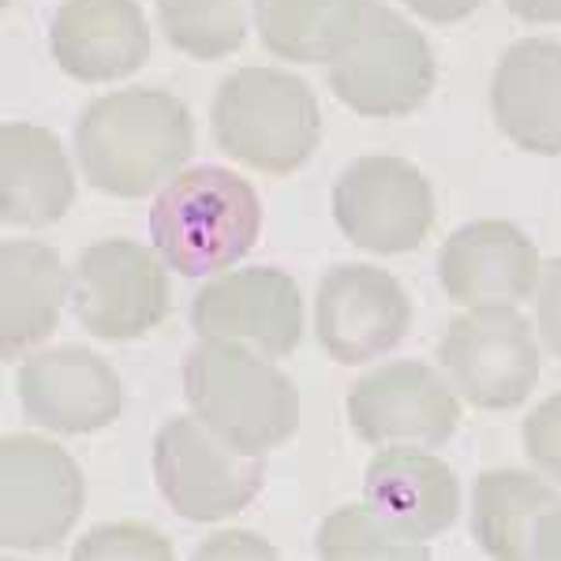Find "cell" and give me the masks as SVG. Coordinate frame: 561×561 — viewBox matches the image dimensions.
I'll use <instances>...</instances> for the list:
<instances>
[{"label":"cell","mask_w":561,"mask_h":561,"mask_svg":"<svg viewBox=\"0 0 561 561\" xmlns=\"http://www.w3.org/2000/svg\"><path fill=\"white\" fill-rule=\"evenodd\" d=\"M195 150L187 105L169 90L131 87L90 102L76 124V153L90 187L116 198H142Z\"/></svg>","instance_id":"obj_1"},{"label":"cell","mask_w":561,"mask_h":561,"mask_svg":"<svg viewBox=\"0 0 561 561\" xmlns=\"http://www.w3.org/2000/svg\"><path fill=\"white\" fill-rule=\"evenodd\" d=\"M192 412L237 454L262 457L300 427V389L259 352L203 337L184 356Z\"/></svg>","instance_id":"obj_2"},{"label":"cell","mask_w":561,"mask_h":561,"mask_svg":"<svg viewBox=\"0 0 561 561\" xmlns=\"http://www.w3.org/2000/svg\"><path fill=\"white\" fill-rule=\"evenodd\" d=\"M262 232L259 192L221 165L184 169L150 206V240L169 270L206 277L229 270Z\"/></svg>","instance_id":"obj_3"},{"label":"cell","mask_w":561,"mask_h":561,"mask_svg":"<svg viewBox=\"0 0 561 561\" xmlns=\"http://www.w3.org/2000/svg\"><path fill=\"white\" fill-rule=\"evenodd\" d=\"M210 128L232 161L266 176H288L319 150L322 113L314 90L293 71L240 68L217 87Z\"/></svg>","instance_id":"obj_4"},{"label":"cell","mask_w":561,"mask_h":561,"mask_svg":"<svg viewBox=\"0 0 561 561\" xmlns=\"http://www.w3.org/2000/svg\"><path fill=\"white\" fill-rule=\"evenodd\" d=\"M438 68L427 38L397 8L367 0L364 23L337 60H330V90L341 105L370 121L415 113L434 90Z\"/></svg>","instance_id":"obj_5"},{"label":"cell","mask_w":561,"mask_h":561,"mask_svg":"<svg viewBox=\"0 0 561 561\" xmlns=\"http://www.w3.org/2000/svg\"><path fill=\"white\" fill-rule=\"evenodd\" d=\"M438 359L460 397L486 412L517 409L539 382L536 333L513 304H483L457 314L438 345Z\"/></svg>","instance_id":"obj_6"},{"label":"cell","mask_w":561,"mask_h":561,"mask_svg":"<svg viewBox=\"0 0 561 561\" xmlns=\"http://www.w3.org/2000/svg\"><path fill=\"white\" fill-rule=\"evenodd\" d=\"M266 465L237 454L203 420L176 415L153 434V479L184 520H221L248 510L262 491Z\"/></svg>","instance_id":"obj_7"},{"label":"cell","mask_w":561,"mask_h":561,"mask_svg":"<svg viewBox=\"0 0 561 561\" xmlns=\"http://www.w3.org/2000/svg\"><path fill=\"white\" fill-rule=\"evenodd\" d=\"M83 513V472L34 434L0 442V539L8 550H49Z\"/></svg>","instance_id":"obj_8"},{"label":"cell","mask_w":561,"mask_h":561,"mask_svg":"<svg viewBox=\"0 0 561 561\" xmlns=\"http://www.w3.org/2000/svg\"><path fill=\"white\" fill-rule=\"evenodd\" d=\"M333 217L356 248L404 255L427 240L434 225L431 180L393 153L356 158L333 184Z\"/></svg>","instance_id":"obj_9"},{"label":"cell","mask_w":561,"mask_h":561,"mask_svg":"<svg viewBox=\"0 0 561 561\" xmlns=\"http://www.w3.org/2000/svg\"><path fill=\"white\" fill-rule=\"evenodd\" d=\"M71 307L87 333L135 341L169 314L165 259L135 240L90 243L71 274Z\"/></svg>","instance_id":"obj_10"},{"label":"cell","mask_w":561,"mask_h":561,"mask_svg":"<svg viewBox=\"0 0 561 561\" xmlns=\"http://www.w3.org/2000/svg\"><path fill=\"white\" fill-rule=\"evenodd\" d=\"M348 423L367 446L438 449L454 438L460 404L446 378L420 359L375 367L352 386Z\"/></svg>","instance_id":"obj_11"},{"label":"cell","mask_w":561,"mask_h":561,"mask_svg":"<svg viewBox=\"0 0 561 561\" xmlns=\"http://www.w3.org/2000/svg\"><path fill=\"white\" fill-rule=\"evenodd\" d=\"M412 300L378 266H333L314 296V333L333 364L359 367L409 337Z\"/></svg>","instance_id":"obj_12"},{"label":"cell","mask_w":561,"mask_h":561,"mask_svg":"<svg viewBox=\"0 0 561 561\" xmlns=\"http://www.w3.org/2000/svg\"><path fill=\"white\" fill-rule=\"evenodd\" d=\"M198 337L232 341L266 359L288 356L304 337L300 285L277 266H251L214 277L192 300Z\"/></svg>","instance_id":"obj_13"},{"label":"cell","mask_w":561,"mask_h":561,"mask_svg":"<svg viewBox=\"0 0 561 561\" xmlns=\"http://www.w3.org/2000/svg\"><path fill=\"white\" fill-rule=\"evenodd\" d=\"M20 401L31 423L57 434L102 431L121 415V378L108 359L79 345L45 348L23 359Z\"/></svg>","instance_id":"obj_14"},{"label":"cell","mask_w":561,"mask_h":561,"mask_svg":"<svg viewBox=\"0 0 561 561\" xmlns=\"http://www.w3.org/2000/svg\"><path fill=\"white\" fill-rule=\"evenodd\" d=\"M539 251L513 221L460 225L438 255V280L460 307L520 304L539 288Z\"/></svg>","instance_id":"obj_15"},{"label":"cell","mask_w":561,"mask_h":561,"mask_svg":"<svg viewBox=\"0 0 561 561\" xmlns=\"http://www.w3.org/2000/svg\"><path fill=\"white\" fill-rule=\"evenodd\" d=\"M53 60L79 83H113L150 57V26L135 0H65L49 26Z\"/></svg>","instance_id":"obj_16"},{"label":"cell","mask_w":561,"mask_h":561,"mask_svg":"<svg viewBox=\"0 0 561 561\" xmlns=\"http://www.w3.org/2000/svg\"><path fill=\"white\" fill-rule=\"evenodd\" d=\"M494 121L513 147L561 153V42L524 38L502 53L491 79Z\"/></svg>","instance_id":"obj_17"},{"label":"cell","mask_w":561,"mask_h":561,"mask_svg":"<svg viewBox=\"0 0 561 561\" xmlns=\"http://www.w3.org/2000/svg\"><path fill=\"white\" fill-rule=\"evenodd\" d=\"M364 494L378 513L427 542L454 528L460 513V483L442 457L412 446H386L367 465Z\"/></svg>","instance_id":"obj_18"},{"label":"cell","mask_w":561,"mask_h":561,"mask_svg":"<svg viewBox=\"0 0 561 561\" xmlns=\"http://www.w3.org/2000/svg\"><path fill=\"white\" fill-rule=\"evenodd\" d=\"M76 203V176L49 128L8 121L0 128V217L20 229H45Z\"/></svg>","instance_id":"obj_19"},{"label":"cell","mask_w":561,"mask_h":561,"mask_svg":"<svg viewBox=\"0 0 561 561\" xmlns=\"http://www.w3.org/2000/svg\"><path fill=\"white\" fill-rule=\"evenodd\" d=\"M68 296L65 262L34 240L0 243V356L20 359L26 348L49 337Z\"/></svg>","instance_id":"obj_20"},{"label":"cell","mask_w":561,"mask_h":561,"mask_svg":"<svg viewBox=\"0 0 561 561\" xmlns=\"http://www.w3.org/2000/svg\"><path fill=\"white\" fill-rule=\"evenodd\" d=\"M561 494L547 479L520 468H491L476 479L472 494V536L491 558H531V536L542 513L558 510Z\"/></svg>","instance_id":"obj_21"},{"label":"cell","mask_w":561,"mask_h":561,"mask_svg":"<svg viewBox=\"0 0 561 561\" xmlns=\"http://www.w3.org/2000/svg\"><path fill=\"white\" fill-rule=\"evenodd\" d=\"M367 0H255L259 38L274 57L330 65L364 23Z\"/></svg>","instance_id":"obj_22"},{"label":"cell","mask_w":561,"mask_h":561,"mask_svg":"<svg viewBox=\"0 0 561 561\" xmlns=\"http://www.w3.org/2000/svg\"><path fill=\"white\" fill-rule=\"evenodd\" d=\"M255 0H158L161 31L173 49L195 60H221L248 38Z\"/></svg>","instance_id":"obj_23"},{"label":"cell","mask_w":561,"mask_h":561,"mask_svg":"<svg viewBox=\"0 0 561 561\" xmlns=\"http://www.w3.org/2000/svg\"><path fill=\"white\" fill-rule=\"evenodd\" d=\"M314 554L325 561H427L431 550L367 502L330 513L314 536Z\"/></svg>","instance_id":"obj_24"},{"label":"cell","mask_w":561,"mask_h":561,"mask_svg":"<svg viewBox=\"0 0 561 561\" xmlns=\"http://www.w3.org/2000/svg\"><path fill=\"white\" fill-rule=\"evenodd\" d=\"M76 561H108V558H135V561H169L173 547L161 531L147 528V524H102L90 536H83L71 550Z\"/></svg>","instance_id":"obj_25"},{"label":"cell","mask_w":561,"mask_h":561,"mask_svg":"<svg viewBox=\"0 0 561 561\" xmlns=\"http://www.w3.org/2000/svg\"><path fill=\"white\" fill-rule=\"evenodd\" d=\"M524 454L542 476L561 483V393L547 397L524 420Z\"/></svg>","instance_id":"obj_26"},{"label":"cell","mask_w":561,"mask_h":561,"mask_svg":"<svg viewBox=\"0 0 561 561\" xmlns=\"http://www.w3.org/2000/svg\"><path fill=\"white\" fill-rule=\"evenodd\" d=\"M539 333L547 348L561 359V259H550L539 274Z\"/></svg>","instance_id":"obj_27"},{"label":"cell","mask_w":561,"mask_h":561,"mask_svg":"<svg viewBox=\"0 0 561 561\" xmlns=\"http://www.w3.org/2000/svg\"><path fill=\"white\" fill-rule=\"evenodd\" d=\"M229 554H251V558H277L274 547H266L262 539L248 536V531H221L206 547L195 550V558H229Z\"/></svg>","instance_id":"obj_28"},{"label":"cell","mask_w":561,"mask_h":561,"mask_svg":"<svg viewBox=\"0 0 561 561\" xmlns=\"http://www.w3.org/2000/svg\"><path fill=\"white\" fill-rule=\"evenodd\" d=\"M409 4L415 15H423L427 23H438V26H449V23H460L476 12L483 0H401Z\"/></svg>","instance_id":"obj_29"},{"label":"cell","mask_w":561,"mask_h":561,"mask_svg":"<svg viewBox=\"0 0 561 561\" xmlns=\"http://www.w3.org/2000/svg\"><path fill=\"white\" fill-rule=\"evenodd\" d=\"M531 558L536 561H561V505L542 513L531 536Z\"/></svg>","instance_id":"obj_30"},{"label":"cell","mask_w":561,"mask_h":561,"mask_svg":"<svg viewBox=\"0 0 561 561\" xmlns=\"http://www.w3.org/2000/svg\"><path fill=\"white\" fill-rule=\"evenodd\" d=\"M505 8L524 23H561V0H505Z\"/></svg>","instance_id":"obj_31"}]
</instances>
